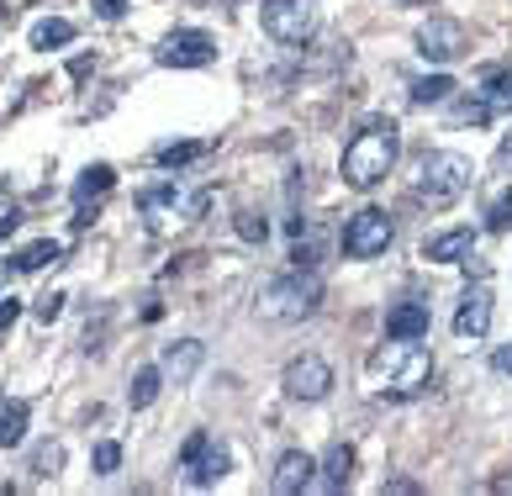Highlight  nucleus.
Instances as JSON below:
<instances>
[{"label": "nucleus", "mask_w": 512, "mask_h": 496, "mask_svg": "<svg viewBox=\"0 0 512 496\" xmlns=\"http://www.w3.org/2000/svg\"><path fill=\"white\" fill-rule=\"evenodd\" d=\"M16 317H22V301H16V296H6V291H0V328H11V322Z\"/></svg>", "instance_id": "nucleus-33"}, {"label": "nucleus", "mask_w": 512, "mask_h": 496, "mask_svg": "<svg viewBox=\"0 0 512 496\" xmlns=\"http://www.w3.org/2000/svg\"><path fill=\"white\" fill-rule=\"evenodd\" d=\"M417 53H423V64H454L465 53V27L449 16H433L417 27Z\"/></svg>", "instance_id": "nucleus-10"}, {"label": "nucleus", "mask_w": 512, "mask_h": 496, "mask_svg": "<svg viewBox=\"0 0 512 496\" xmlns=\"http://www.w3.org/2000/svg\"><path fill=\"white\" fill-rule=\"evenodd\" d=\"M317 470H322V475H317L312 486H322V491H344L349 475H354V449H349V444H333L328 454H322Z\"/></svg>", "instance_id": "nucleus-16"}, {"label": "nucleus", "mask_w": 512, "mask_h": 496, "mask_svg": "<svg viewBox=\"0 0 512 496\" xmlns=\"http://www.w3.org/2000/svg\"><path fill=\"white\" fill-rule=\"evenodd\" d=\"M201 154H206V143H164L154 159H159L164 169H180V164H191V159H201Z\"/></svg>", "instance_id": "nucleus-26"}, {"label": "nucleus", "mask_w": 512, "mask_h": 496, "mask_svg": "<svg viewBox=\"0 0 512 496\" xmlns=\"http://www.w3.org/2000/svg\"><path fill=\"white\" fill-rule=\"evenodd\" d=\"M317 481V460L307 449H286L275 460V475H270V491H280V496H296V491H307Z\"/></svg>", "instance_id": "nucleus-11"}, {"label": "nucleus", "mask_w": 512, "mask_h": 496, "mask_svg": "<svg viewBox=\"0 0 512 496\" xmlns=\"http://www.w3.org/2000/svg\"><path fill=\"white\" fill-rule=\"evenodd\" d=\"M59 465H64V449L59 444H43V449H32V460H27V470L43 481V475H59Z\"/></svg>", "instance_id": "nucleus-27"}, {"label": "nucleus", "mask_w": 512, "mask_h": 496, "mask_svg": "<svg viewBox=\"0 0 512 496\" xmlns=\"http://www.w3.org/2000/svg\"><path fill=\"white\" fill-rule=\"evenodd\" d=\"M201 359H206V343H201V338H180V343H169V349H164L159 370H164V380L185 386V380L201 370Z\"/></svg>", "instance_id": "nucleus-14"}, {"label": "nucleus", "mask_w": 512, "mask_h": 496, "mask_svg": "<svg viewBox=\"0 0 512 496\" xmlns=\"http://www.w3.org/2000/svg\"><path fill=\"white\" fill-rule=\"evenodd\" d=\"M227 465H233V449L217 444L212 433H191L180 449V470H185V486H217Z\"/></svg>", "instance_id": "nucleus-6"}, {"label": "nucleus", "mask_w": 512, "mask_h": 496, "mask_svg": "<svg viewBox=\"0 0 512 496\" xmlns=\"http://www.w3.org/2000/svg\"><path fill=\"white\" fill-rule=\"evenodd\" d=\"M280 386H286L291 402H322V396L333 391V365L322 354H301V359H291V365H286Z\"/></svg>", "instance_id": "nucleus-9"}, {"label": "nucleus", "mask_w": 512, "mask_h": 496, "mask_svg": "<svg viewBox=\"0 0 512 496\" xmlns=\"http://www.w3.org/2000/svg\"><path fill=\"white\" fill-rule=\"evenodd\" d=\"M0 402H6V396H0Z\"/></svg>", "instance_id": "nucleus-36"}, {"label": "nucleus", "mask_w": 512, "mask_h": 496, "mask_svg": "<svg viewBox=\"0 0 512 496\" xmlns=\"http://www.w3.org/2000/svg\"><path fill=\"white\" fill-rule=\"evenodd\" d=\"M117 465H122V444H111V438H106V444H96V470L111 475Z\"/></svg>", "instance_id": "nucleus-30"}, {"label": "nucleus", "mask_w": 512, "mask_h": 496, "mask_svg": "<svg viewBox=\"0 0 512 496\" xmlns=\"http://www.w3.org/2000/svg\"><path fill=\"white\" fill-rule=\"evenodd\" d=\"M64 301H69V296H59V291L37 296V301H32V317H37V322H43V328H48V322H53V317L64 312Z\"/></svg>", "instance_id": "nucleus-29"}, {"label": "nucleus", "mask_w": 512, "mask_h": 496, "mask_svg": "<svg viewBox=\"0 0 512 496\" xmlns=\"http://www.w3.org/2000/svg\"><path fill=\"white\" fill-rule=\"evenodd\" d=\"M64 43H74V22H64V16H48V22H37L32 27V48H64Z\"/></svg>", "instance_id": "nucleus-24"}, {"label": "nucleus", "mask_w": 512, "mask_h": 496, "mask_svg": "<svg viewBox=\"0 0 512 496\" xmlns=\"http://www.w3.org/2000/svg\"><path fill=\"white\" fill-rule=\"evenodd\" d=\"M497 164H502V169H507V164H512V138H507V143H502V148H497Z\"/></svg>", "instance_id": "nucleus-35"}, {"label": "nucleus", "mask_w": 512, "mask_h": 496, "mask_svg": "<svg viewBox=\"0 0 512 496\" xmlns=\"http://www.w3.org/2000/svg\"><path fill=\"white\" fill-rule=\"evenodd\" d=\"M491 365H497L502 375H512V343H507V349H497V359H491Z\"/></svg>", "instance_id": "nucleus-34"}, {"label": "nucleus", "mask_w": 512, "mask_h": 496, "mask_svg": "<svg viewBox=\"0 0 512 496\" xmlns=\"http://www.w3.org/2000/svg\"><path fill=\"white\" fill-rule=\"evenodd\" d=\"M159 64L164 69H206V64H217V37L201 32V27H175L159 43Z\"/></svg>", "instance_id": "nucleus-8"}, {"label": "nucleus", "mask_w": 512, "mask_h": 496, "mask_svg": "<svg viewBox=\"0 0 512 496\" xmlns=\"http://www.w3.org/2000/svg\"><path fill=\"white\" fill-rule=\"evenodd\" d=\"M16 222H22V212H16L11 201H0V243H6V238L16 233Z\"/></svg>", "instance_id": "nucleus-32"}, {"label": "nucleus", "mask_w": 512, "mask_h": 496, "mask_svg": "<svg viewBox=\"0 0 512 496\" xmlns=\"http://www.w3.org/2000/svg\"><path fill=\"white\" fill-rule=\"evenodd\" d=\"M454 333L470 338V343L491 333V291H486V285H470V291L460 296V312H454Z\"/></svg>", "instance_id": "nucleus-12"}, {"label": "nucleus", "mask_w": 512, "mask_h": 496, "mask_svg": "<svg viewBox=\"0 0 512 496\" xmlns=\"http://www.w3.org/2000/svg\"><path fill=\"white\" fill-rule=\"evenodd\" d=\"M470 254H476V227H449V233L423 243V259L428 264H465Z\"/></svg>", "instance_id": "nucleus-13"}, {"label": "nucleus", "mask_w": 512, "mask_h": 496, "mask_svg": "<svg viewBox=\"0 0 512 496\" xmlns=\"http://www.w3.org/2000/svg\"><path fill=\"white\" fill-rule=\"evenodd\" d=\"M454 90H460V85H454L449 74H423V80L412 85V106H444Z\"/></svg>", "instance_id": "nucleus-21"}, {"label": "nucleus", "mask_w": 512, "mask_h": 496, "mask_svg": "<svg viewBox=\"0 0 512 496\" xmlns=\"http://www.w3.org/2000/svg\"><path fill=\"white\" fill-rule=\"evenodd\" d=\"M27 417L32 407L22 402V396H11V402H0V449H16L27 438Z\"/></svg>", "instance_id": "nucleus-17"}, {"label": "nucleus", "mask_w": 512, "mask_h": 496, "mask_svg": "<svg viewBox=\"0 0 512 496\" xmlns=\"http://www.w3.org/2000/svg\"><path fill=\"white\" fill-rule=\"evenodd\" d=\"M317 301H322V280L312 270H291V275H280V280H270L259 291V317H270V322H301V317L317 312Z\"/></svg>", "instance_id": "nucleus-3"}, {"label": "nucleus", "mask_w": 512, "mask_h": 496, "mask_svg": "<svg viewBox=\"0 0 512 496\" xmlns=\"http://www.w3.org/2000/svg\"><path fill=\"white\" fill-rule=\"evenodd\" d=\"M111 185H117V175H111V164H90L85 175L74 180V206H96Z\"/></svg>", "instance_id": "nucleus-19"}, {"label": "nucleus", "mask_w": 512, "mask_h": 496, "mask_svg": "<svg viewBox=\"0 0 512 496\" xmlns=\"http://www.w3.org/2000/svg\"><path fill=\"white\" fill-rule=\"evenodd\" d=\"M233 227H238V238H243V243H264V238H270V222H264L259 212H238Z\"/></svg>", "instance_id": "nucleus-28"}, {"label": "nucleus", "mask_w": 512, "mask_h": 496, "mask_svg": "<svg viewBox=\"0 0 512 496\" xmlns=\"http://www.w3.org/2000/svg\"><path fill=\"white\" fill-rule=\"evenodd\" d=\"M391 238H396L391 217L381 212V206H365V212H354L349 227H344V254L349 259H381L391 248Z\"/></svg>", "instance_id": "nucleus-7"}, {"label": "nucleus", "mask_w": 512, "mask_h": 496, "mask_svg": "<svg viewBox=\"0 0 512 496\" xmlns=\"http://www.w3.org/2000/svg\"><path fill=\"white\" fill-rule=\"evenodd\" d=\"M428 328H433L428 301H396L386 312V338H428Z\"/></svg>", "instance_id": "nucleus-15"}, {"label": "nucleus", "mask_w": 512, "mask_h": 496, "mask_svg": "<svg viewBox=\"0 0 512 496\" xmlns=\"http://www.w3.org/2000/svg\"><path fill=\"white\" fill-rule=\"evenodd\" d=\"M159 391H164V370L159 365H143V370H132V380H127V402L132 407H154L159 402Z\"/></svg>", "instance_id": "nucleus-18"}, {"label": "nucleus", "mask_w": 512, "mask_h": 496, "mask_svg": "<svg viewBox=\"0 0 512 496\" xmlns=\"http://www.w3.org/2000/svg\"><path fill=\"white\" fill-rule=\"evenodd\" d=\"M470 185H476V164H470L465 154H428L423 164H417V196H423L428 206L460 201Z\"/></svg>", "instance_id": "nucleus-4"}, {"label": "nucleus", "mask_w": 512, "mask_h": 496, "mask_svg": "<svg viewBox=\"0 0 512 496\" xmlns=\"http://www.w3.org/2000/svg\"><path fill=\"white\" fill-rule=\"evenodd\" d=\"M370 370H375V380H386L381 391L417 396V391H428V380H433V359H428V349L417 338H391L386 349H375Z\"/></svg>", "instance_id": "nucleus-2"}, {"label": "nucleus", "mask_w": 512, "mask_h": 496, "mask_svg": "<svg viewBox=\"0 0 512 496\" xmlns=\"http://www.w3.org/2000/svg\"><path fill=\"white\" fill-rule=\"evenodd\" d=\"M90 6H96L101 22H122V16H127V0H90Z\"/></svg>", "instance_id": "nucleus-31"}, {"label": "nucleus", "mask_w": 512, "mask_h": 496, "mask_svg": "<svg viewBox=\"0 0 512 496\" xmlns=\"http://www.w3.org/2000/svg\"><path fill=\"white\" fill-rule=\"evenodd\" d=\"M486 233H512V185L497 190V201L486 206Z\"/></svg>", "instance_id": "nucleus-25"}, {"label": "nucleus", "mask_w": 512, "mask_h": 496, "mask_svg": "<svg viewBox=\"0 0 512 496\" xmlns=\"http://www.w3.org/2000/svg\"><path fill=\"white\" fill-rule=\"evenodd\" d=\"M59 254H64V248L53 243V238H37V243H27L11 264H16L22 275H37V270H48V264H59Z\"/></svg>", "instance_id": "nucleus-20"}, {"label": "nucleus", "mask_w": 512, "mask_h": 496, "mask_svg": "<svg viewBox=\"0 0 512 496\" xmlns=\"http://www.w3.org/2000/svg\"><path fill=\"white\" fill-rule=\"evenodd\" d=\"M259 27L286 48L317 37V0H259Z\"/></svg>", "instance_id": "nucleus-5"}, {"label": "nucleus", "mask_w": 512, "mask_h": 496, "mask_svg": "<svg viewBox=\"0 0 512 496\" xmlns=\"http://www.w3.org/2000/svg\"><path fill=\"white\" fill-rule=\"evenodd\" d=\"M396 154H402V127H396L391 117H370V122L344 143V180H349L354 190L381 185V180L391 175Z\"/></svg>", "instance_id": "nucleus-1"}, {"label": "nucleus", "mask_w": 512, "mask_h": 496, "mask_svg": "<svg viewBox=\"0 0 512 496\" xmlns=\"http://www.w3.org/2000/svg\"><path fill=\"white\" fill-rule=\"evenodd\" d=\"M449 117L460 122V127H486L491 117H497V111H491V101H486L481 90H470L465 101H454V111H449Z\"/></svg>", "instance_id": "nucleus-23"}, {"label": "nucleus", "mask_w": 512, "mask_h": 496, "mask_svg": "<svg viewBox=\"0 0 512 496\" xmlns=\"http://www.w3.org/2000/svg\"><path fill=\"white\" fill-rule=\"evenodd\" d=\"M481 95L491 101V111H512V64H497L481 80Z\"/></svg>", "instance_id": "nucleus-22"}]
</instances>
